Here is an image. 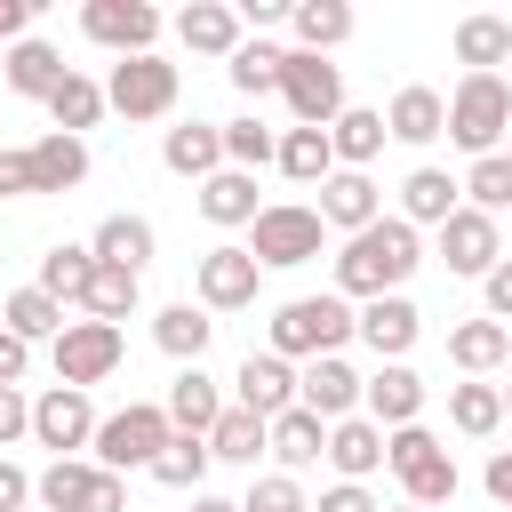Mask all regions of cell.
<instances>
[{"instance_id":"obj_47","label":"cell","mask_w":512,"mask_h":512,"mask_svg":"<svg viewBox=\"0 0 512 512\" xmlns=\"http://www.w3.org/2000/svg\"><path fill=\"white\" fill-rule=\"evenodd\" d=\"M240 512H312V504H304V488H296L288 472H264V480L240 496Z\"/></svg>"},{"instance_id":"obj_56","label":"cell","mask_w":512,"mask_h":512,"mask_svg":"<svg viewBox=\"0 0 512 512\" xmlns=\"http://www.w3.org/2000/svg\"><path fill=\"white\" fill-rule=\"evenodd\" d=\"M192 512H240V504H224V496H208V488H200V496H192Z\"/></svg>"},{"instance_id":"obj_27","label":"cell","mask_w":512,"mask_h":512,"mask_svg":"<svg viewBox=\"0 0 512 512\" xmlns=\"http://www.w3.org/2000/svg\"><path fill=\"white\" fill-rule=\"evenodd\" d=\"M384 112H368V104H344L336 112V128H328V144H336V168H368L376 152H384Z\"/></svg>"},{"instance_id":"obj_8","label":"cell","mask_w":512,"mask_h":512,"mask_svg":"<svg viewBox=\"0 0 512 512\" xmlns=\"http://www.w3.org/2000/svg\"><path fill=\"white\" fill-rule=\"evenodd\" d=\"M320 208H296V200H280V208H264L256 224H248V256L256 264H312L320 256Z\"/></svg>"},{"instance_id":"obj_58","label":"cell","mask_w":512,"mask_h":512,"mask_svg":"<svg viewBox=\"0 0 512 512\" xmlns=\"http://www.w3.org/2000/svg\"><path fill=\"white\" fill-rule=\"evenodd\" d=\"M392 512H416V504H392Z\"/></svg>"},{"instance_id":"obj_46","label":"cell","mask_w":512,"mask_h":512,"mask_svg":"<svg viewBox=\"0 0 512 512\" xmlns=\"http://www.w3.org/2000/svg\"><path fill=\"white\" fill-rule=\"evenodd\" d=\"M224 160L248 176V168H264V160H280V136L264 128V120H224Z\"/></svg>"},{"instance_id":"obj_43","label":"cell","mask_w":512,"mask_h":512,"mask_svg":"<svg viewBox=\"0 0 512 512\" xmlns=\"http://www.w3.org/2000/svg\"><path fill=\"white\" fill-rule=\"evenodd\" d=\"M136 280H144V272H120V264H96V280H88V320H104V328H120V320L136 312Z\"/></svg>"},{"instance_id":"obj_52","label":"cell","mask_w":512,"mask_h":512,"mask_svg":"<svg viewBox=\"0 0 512 512\" xmlns=\"http://www.w3.org/2000/svg\"><path fill=\"white\" fill-rule=\"evenodd\" d=\"M24 360H32V344H24L16 328H0V384H16V376H24Z\"/></svg>"},{"instance_id":"obj_30","label":"cell","mask_w":512,"mask_h":512,"mask_svg":"<svg viewBox=\"0 0 512 512\" xmlns=\"http://www.w3.org/2000/svg\"><path fill=\"white\" fill-rule=\"evenodd\" d=\"M288 24L304 40V56H328L336 40H352V8L344 0H288Z\"/></svg>"},{"instance_id":"obj_10","label":"cell","mask_w":512,"mask_h":512,"mask_svg":"<svg viewBox=\"0 0 512 512\" xmlns=\"http://www.w3.org/2000/svg\"><path fill=\"white\" fill-rule=\"evenodd\" d=\"M80 32H88L96 48H112V56H152L160 8H152V0H88V8H80Z\"/></svg>"},{"instance_id":"obj_11","label":"cell","mask_w":512,"mask_h":512,"mask_svg":"<svg viewBox=\"0 0 512 512\" xmlns=\"http://www.w3.org/2000/svg\"><path fill=\"white\" fill-rule=\"evenodd\" d=\"M120 328H104V320H72L64 336H56V384H72V392H88V384H104L112 368H120Z\"/></svg>"},{"instance_id":"obj_16","label":"cell","mask_w":512,"mask_h":512,"mask_svg":"<svg viewBox=\"0 0 512 512\" xmlns=\"http://www.w3.org/2000/svg\"><path fill=\"white\" fill-rule=\"evenodd\" d=\"M360 400H368V424L400 432V424H416V408H424V376H416L408 360H384V368L360 384Z\"/></svg>"},{"instance_id":"obj_55","label":"cell","mask_w":512,"mask_h":512,"mask_svg":"<svg viewBox=\"0 0 512 512\" xmlns=\"http://www.w3.org/2000/svg\"><path fill=\"white\" fill-rule=\"evenodd\" d=\"M480 480H488V496H496V504H512V448H496Z\"/></svg>"},{"instance_id":"obj_19","label":"cell","mask_w":512,"mask_h":512,"mask_svg":"<svg viewBox=\"0 0 512 512\" xmlns=\"http://www.w3.org/2000/svg\"><path fill=\"white\" fill-rule=\"evenodd\" d=\"M416 336H424V312H416L408 296H376V304L360 312V344H368L376 360H408Z\"/></svg>"},{"instance_id":"obj_41","label":"cell","mask_w":512,"mask_h":512,"mask_svg":"<svg viewBox=\"0 0 512 512\" xmlns=\"http://www.w3.org/2000/svg\"><path fill=\"white\" fill-rule=\"evenodd\" d=\"M448 424L472 432V440H488V432L504 424V384H456V392H448Z\"/></svg>"},{"instance_id":"obj_49","label":"cell","mask_w":512,"mask_h":512,"mask_svg":"<svg viewBox=\"0 0 512 512\" xmlns=\"http://www.w3.org/2000/svg\"><path fill=\"white\" fill-rule=\"evenodd\" d=\"M312 512H384V504H376V496H368L360 480H336V488H328V496H320Z\"/></svg>"},{"instance_id":"obj_24","label":"cell","mask_w":512,"mask_h":512,"mask_svg":"<svg viewBox=\"0 0 512 512\" xmlns=\"http://www.w3.org/2000/svg\"><path fill=\"white\" fill-rule=\"evenodd\" d=\"M384 128L400 144H432V136H448V96L440 88H400L392 112H384Z\"/></svg>"},{"instance_id":"obj_36","label":"cell","mask_w":512,"mask_h":512,"mask_svg":"<svg viewBox=\"0 0 512 512\" xmlns=\"http://www.w3.org/2000/svg\"><path fill=\"white\" fill-rule=\"evenodd\" d=\"M0 328H16L24 344H40V336L56 344V336H64L72 320H64V304H56L48 288H16V296H8V312H0Z\"/></svg>"},{"instance_id":"obj_40","label":"cell","mask_w":512,"mask_h":512,"mask_svg":"<svg viewBox=\"0 0 512 512\" xmlns=\"http://www.w3.org/2000/svg\"><path fill=\"white\" fill-rule=\"evenodd\" d=\"M48 120H56V136H80V128H96V120H104V88H96L88 72H72V80L48 96Z\"/></svg>"},{"instance_id":"obj_37","label":"cell","mask_w":512,"mask_h":512,"mask_svg":"<svg viewBox=\"0 0 512 512\" xmlns=\"http://www.w3.org/2000/svg\"><path fill=\"white\" fill-rule=\"evenodd\" d=\"M504 352H512V328L504 320H464V328H448V360L456 368H504Z\"/></svg>"},{"instance_id":"obj_3","label":"cell","mask_w":512,"mask_h":512,"mask_svg":"<svg viewBox=\"0 0 512 512\" xmlns=\"http://www.w3.org/2000/svg\"><path fill=\"white\" fill-rule=\"evenodd\" d=\"M448 136H456L472 160H488V152L512 136V88H504L496 72H464L456 96H448Z\"/></svg>"},{"instance_id":"obj_38","label":"cell","mask_w":512,"mask_h":512,"mask_svg":"<svg viewBox=\"0 0 512 512\" xmlns=\"http://www.w3.org/2000/svg\"><path fill=\"white\" fill-rule=\"evenodd\" d=\"M504 56H512V24H504V16H464V24H456V64L496 72Z\"/></svg>"},{"instance_id":"obj_22","label":"cell","mask_w":512,"mask_h":512,"mask_svg":"<svg viewBox=\"0 0 512 512\" xmlns=\"http://www.w3.org/2000/svg\"><path fill=\"white\" fill-rule=\"evenodd\" d=\"M160 408H168V424H176V432H192V440H208V432H216V416H224L216 376H200V368H184V376L168 384V400H160Z\"/></svg>"},{"instance_id":"obj_4","label":"cell","mask_w":512,"mask_h":512,"mask_svg":"<svg viewBox=\"0 0 512 512\" xmlns=\"http://www.w3.org/2000/svg\"><path fill=\"white\" fill-rule=\"evenodd\" d=\"M168 440H176L168 408H152V400H128V408H112V416L96 424V464H104V472H136V464L152 472Z\"/></svg>"},{"instance_id":"obj_50","label":"cell","mask_w":512,"mask_h":512,"mask_svg":"<svg viewBox=\"0 0 512 512\" xmlns=\"http://www.w3.org/2000/svg\"><path fill=\"white\" fill-rule=\"evenodd\" d=\"M24 504H32V472L0 456V512H24Z\"/></svg>"},{"instance_id":"obj_2","label":"cell","mask_w":512,"mask_h":512,"mask_svg":"<svg viewBox=\"0 0 512 512\" xmlns=\"http://www.w3.org/2000/svg\"><path fill=\"white\" fill-rule=\"evenodd\" d=\"M344 336H360V312L344 296H288L272 312V352L280 360H336Z\"/></svg>"},{"instance_id":"obj_9","label":"cell","mask_w":512,"mask_h":512,"mask_svg":"<svg viewBox=\"0 0 512 512\" xmlns=\"http://www.w3.org/2000/svg\"><path fill=\"white\" fill-rule=\"evenodd\" d=\"M104 104L128 112V120H160L176 104V64L168 56H120L112 80H104Z\"/></svg>"},{"instance_id":"obj_14","label":"cell","mask_w":512,"mask_h":512,"mask_svg":"<svg viewBox=\"0 0 512 512\" xmlns=\"http://www.w3.org/2000/svg\"><path fill=\"white\" fill-rule=\"evenodd\" d=\"M256 256L248 248H208L200 256V272H192V288H200V304L208 312H240V304H256Z\"/></svg>"},{"instance_id":"obj_23","label":"cell","mask_w":512,"mask_h":512,"mask_svg":"<svg viewBox=\"0 0 512 512\" xmlns=\"http://www.w3.org/2000/svg\"><path fill=\"white\" fill-rule=\"evenodd\" d=\"M64 80H72V64H64L48 40H16V48H8V88H16V96H40V104H48Z\"/></svg>"},{"instance_id":"obj_44","label":"cell","mask_w":512,"mask_h":512,"mask_svg":"<svg viewBox=\"0 0 512 512\" xmlns=\"http://www.w3.org/2000/svg\"><path fill=\"white\" fill-rule=\"evenodd\" d=\"M280 64H288V48H272V40H240V56H232V88H240V96H272V88H280Z\"/></svg>"},{"instance_id":"obj_21","label":"cell","mask_w":512,"mask_h":512,"mask_svg":"<svg viewBox=\"0 0 512 512\" xmlns=\"http://www.w3.org/2000/svg\"><path fill=\"white\" fill-rule=\"evenodd\" d=\"M24 160H32V192H72L80 176H88V144L80 136H40V144H24Z\"/></svg>"},{"instance_id":"obj_54","label":"cell","mask_w":512,"mask_h":512,"mask_svg":"<svg viewBox=\"0 0 512 512\" xmlns=\"http://www.w3.org/2000/svg\"><path fill=\"white\" fill-rule=\"evenodd\" d=\"M24 24H32V0H0V40H8V48H16V40H32Z\"/></svg>"},{"instance_id":"obj_13","label":"cell","mask_w":512,"mask_h":512,"mask_svg":"<svg viewBox=\"0 0 512 512\" xmlns=\"http://www.w3.org/2000/svg\"><path fill=\"white\" fill-rule=\"evenodd\" d=\"M440 264H448V272H464V280H488V272L504 264V248H496V216L456 208V216L440 224Z\"/></svg>"},{"instance_id":"obj_29","label":"cell","mask_w":512,"mask_h":512,"mask_svg":"<svg viewBox=\"0 0 512 512\" xmlns=\"http://www.w3.org/2000/svg\"><path fill=\"white\" fill-rule=\"evenodd\" d=\"M208 336H216V320H208L200 304H168V312L152 320V344H160L168 360H184V368H200V352H208Z\"/></svg>"},{"instance_id":"obj_1","label":"cell","mask_w":512,"mask_h":512,"mask_svg":"<svg viewBox=\"0 0 512 512\" xmlns=\"http://www.w3.org/2000/svg\"><path fill=\"white\" fill-rule=\"evenodd\" d=\"M416 264H424L416 224H408V216H376L368 232L344 240V256H336V296H368V304H376V296H400Z\"/></svg>"},{"instance_id":"obj_15","label":"cell","mask_w":512,"mask_h":512,"mask_svg":"<svg viewBox=\"0 0 512 512\" xmlns=\"http://www.w3.org/2000/svg\"><path fill=\"white\" fill-rule=\"evenodd\" d=\"M232 384H240V408H248V416H264V424L296 408V368H288L280 352H248Z\"/></svg>"},{"instance_id":"obj_20","label":"cell","mask_w":512,"mask_h":512,"mask_svg":"<svg viewBox=\"0 0 512 512\" xmlns=\"http://www.w3.org/2000/svg\"><path fill=\"white\" fill-rule=\"evenodd\" d=\"M176 40H184L192 56H240V8H224V0H192V8L176 16Z\"/></svg>"},{"instance_id":"obj_42","label":"cell","mask_w":512,"mask_h":512,"mask_svg":"<svg viewBox=\"0 0 512 512\" xmlns=\"http://www.w3.org/2000/svg\"><path fill=\"white\" fill-rule=\"evenodd\" d=\"M208 440H192V432H176L168 448H160V464H152V480L160 488H184V496H200V480H208Z\"/></svg>"},{"instance_id":"obj_51","label":"cell","mask_w":512,"mask_h":512,"mask_svg":"<svg viewBox=\"0 0 512 512\" xmlns=\"http://www.w3.org/2000/svg\"><path fill=\"white\" fill-rule=\"evenodd\" d=\"M32 192V160L24 152H0V200H24Z\"/></svg>"},{"instance_id":"obj_5","label":"cell","mask_w":512,"mask_h":512,"mask_svg":"<svg viewBox=\"0 0 512 512\" xmlns=\"http://www.w3.org/2000/svg\"><path fill=\"white\" fill-rule=\"evenodd\" d=\"M384 464L400 472V488H408V504H416V512H432V504H448V496H456V456H448L424 424L384 432Z\"/></svg>"},{"instance_id":"obj_53","label":"cell","mask_w":512,"mask_h":512,"mask_svg":"<svg viewBox=\"0 0 512 512\" xmlns=\"http://www.w3.org/2000/svg\"><path fill=\"white\" fill-rule=\"evenodd\" d=\"M488 320H512V256L488 272Z\"/></svg>"},{"instance_id":"obj_45","label":"cell","mask_w":512,"mask_h":512,"mask_svg":"<svg viewBox=\"0 0 512 512\" xmlns=\"http://www.w3.org/2000/svg\"><path fill=\"white\" fill-rule=\"evenodd\" d=\"M464 192H472V208H480V216H504V208H512V152H488V160H472Z\"/></svg>"},{"instance_id":"obj_57","label":"cell","mask_w":512,"mask_h":512,"mask_svg":"<svg viewBox=\"0 0 512 512\" xmlns=\"http://www.w3.org/2000/svg\"><path fill=\"white\" fill-rule=\"evenodd\" d=\"M504 416H512V384H504Z\"/></svg>"},{"instance_id":"obj_33","label":"cell","mask_w":512,"mask_h":512,"mask_svg":"<svg viewBox=\"0 0 512 512\" xmlns=\"http://www.w3.org/2000/svg\"><path fill=\"white\" fill-rule=\"evenodd\" d=\"M88 280H96V248H72V240H56V248L40 256V288H48L56 304H88Z\"/></svg>"},{"instance_id":"obj_28","label":"cell","mask_w":512,"mask_h":512,"mask_svg":"<svg viewBox=\"0 0 512 512\" xmlns=\"http://www.w3.org/2000/svg\"><path fill=\"white\" fill-rule=\"evenodd\" d=\"M456 192H464V184H456L448 168H408L400 216H408V224H448V216H456Z\"/></svg>"},{"instance_id":"obj_18","label":"cell","mask_w":512,"mask_h":512,"mask_svg":"<svg viewBox=\"0 0 512 512\" xmlns=\"http://www.w3.org/2000/svg\"><path fill=\"white\" fill-rule=\"evenodd\" d=\"M384 216V192L368 184V168H336L320 184V224H344V232H368Z\"/></svg>"},{"instance_id":"obj_39","label":"cell","mask_w":512,"mask_h":512,"mask_svg":"<svg viewBox=\"0 0 512 512\" xmlns=\"http://www.w3.org/2000/svg\"><path fill=\"white\" fill-rule=\"evenodd\" d=\"M272 456H280V464H320V456H328V424H320L312 408L272 416Z\"/></svg>"},{"instance_id":"obj_7","label":"cell","mask_w":512,"mask_h":512,"mask_svg":"<svg viewBox=\"0 0 512 512\" xmlns=\"http://www.w3.org/2000/svg\"><path fill=\"white\" fill-rule=\"evenodd\" d=\"M280 96H288L296 128H336V112H344V72H336L328 56L288 48V64H280Z\"/></svg>"},{"instance_id":"obj_26","label":"cell","mask_w":512,"mask_h":512,"mask_svg":"<svg viewBox=\"0 0 512 512\" xmlns=\"http://www.w3.org/2000/svg\"><path fill=\"white\" fill-rule=\"evenodd\" d=\"M328 464H336L344 480H368V472L384 464V424H368V416L328 424Z\"/></svg>"},{"instance_id":"obj_32","label":"cell","mask_w":512,"mask_h":512,"mask_svg":"<svg viewBox=\"0 0 512 512\" xmlns=\"http://www.w3.org/2000/svg\"><path fill=\"white\" fill-rule=\"evenodd\" d=\"M88 248H96V264H120V272H144V264H152V224H144V216H104Z\"/></svg>"},{"instance_id":"obj_6","label":"cell","mask_w":512,"mask_h":512,"mask_svg":"<svg viewBox=\"0 0 512 512\" xmlns=\"http://www.w3.org/2000/svg\"><path fill=\"white\" fill-rule=\"evenodd\" d=\"M32 496H40V512H128V488H120V472H104V464H80V456H56V464L32 480Z\"/></svg>"},{"instance_id":"obj_35","label":"cell","mask_w":512,"mask_h":512,"mask_svg":"<svg viewBox=\"0 0 512 512\" xmlns=\"http://www.w3.org/2000/svg\"><path fill=\"white\" fill-rule=\"evenodd\" d=\"M280 176H296V184H328V176H336V144H328V128H288V136H280Z\"/></svg>"},{"instance_id":"obj_34","label":"cell","mask_w":512,"mask_h":512,"mask_svg":"<svg viewBox=\"0 0 512 512\" xmlns=\"http://www.w3.org/2000/svg\"><path fill=\"white\" fill-rule=\"evenodd\" d=\"M264 448H272V424H264V416H248L240 400H232V408L216 416V432H208V456H224V464H256Z\"/></svg>"},{"instance_id":"obj_48","label":"cell","mask_w":512,"mask_h":512,"mask_svg":"<svg viewBox=\"0 0 512 512\" xmlns=\"http://www.w3.org/2000/svg\"><path fill=\"white\" fill-rule=\"evenodd\" d=\"M24 432H32V400H24L16 384H0V448H8V440H24Z\"/></svg>"},{"instance_id":"obj_12","label":"cell","mask_w":512,"mask_h":512,"mask_svg":"<svg viewBox=\"0 0 512 512\" xmlns=\"http://www.w3.org/2000/svg\"><path fill=\"white\" fill-rule=\"evenodd\" d=\"M96 408H88V392H72V384H48L40 400H32V440L40 448H56V456H72V448H96Z\"/></svg>"},{"instance_id":"obj_17","label":"cell","mask_w":512,"mask_h":512,"mask_svg":"<svg viewBox=\"0 0 512 512\" xmlns=\"http://www.w3.org/2000/svg\"><path fill=\"white\" fill-rule=\"evenodd\" d=\"M296 408H312L320 424H344V416L360 408V376H352L344 360H304V376H296Z\"/></svg>"},{"instance_id":"obj_25","label":"cell","mask_w":512,"mask_h":512,"mask_svg":"<svg viewBox=\"0 0 512 512\" xmlns=\"http://www.w3.org/2000/svg\"><path fill=\"white\" fill-rule=\"evenodd\" d=\"M160 160L176 168V176H216L224 168V128H208V120H184V128H168V144H160Z\"/></svg>"},{"instance_id":"obj_59","label":"cell","mask_w":512,"mask_h":512,"mask_svg":"<svg viewBox=\"0 0 512 512\" xmlns=\"http://www.w3.org/2000/svg\"><path fill=\"white\" fill-rule=\"evenodd\" d=\"M504 144H512V136H504Z\"/></svg>"},{"instance_id":"obj_31","label":"cell","mask_w":512,"mask_h":512,"mask_svg":"<svg viewBox=\"0 0 512 512\" xmlns=\"http://www.w3.org/2000/svg\"><path fill=\"white\" fill-rule=\"evenodd\" d=\"M200 216H208V224H256V216H264V208H256V176L216 168V176L200 184Z\"/></svg>"}]
</instances>
